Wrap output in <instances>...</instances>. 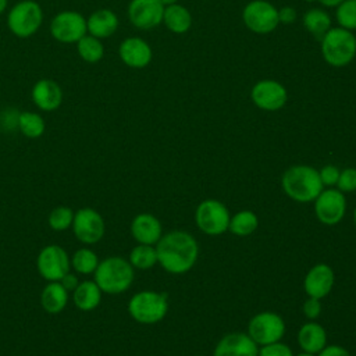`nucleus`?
<instances>
[{"instance_id": "nucleus-1", "label": "nucleus", "mask_w": 356, "mask_h": 356, "mask_svg": "<svg viewBox=\"0 0 356 356\" xmlns=\"http://www.w3.org/2000/svg\"><path fill=\"white\" fill-rule=\"evenodd\" d=\"M157 263L171 274L188 273L196 263L199 246L195 238L185 231H171L161 235L156 243Z\"/></svg>"}, {"instance_id": "nucleus-2", "label": "nucleus", "mask_w": 356, "mask_h": 356, "mask_svg": "<svg viewBox=\"0 0 356 356\" xmlns=\"http://www.w3.org/2000/svg\"><path fill=\"white\" fill-rule=\"evenodd\" d=\"M281 184L288 197L299 203L314 202V199L323 191L318 171L305 164L289 167L284 172Z\"/></svg>"}, {"instance_id": "nucleus-3", "label": "nucleus", "mask_w": 356, "mask_h": 356, "mask_svg": "<svg viewBox=\"0 0 356 356\" xmlns=\"http://www.w3.org/2000/svg\"><path fill=\"white\" fill-rule=\"evenodd\" d=\"M134 277V267L127 259L120 256H110L100 260L93 273V281L103 293L108 295L125 292L131 286Z\"/></svg>"}, {"instance_id": "nucleus-4", "label": "nucleus", "mask_w": 356, "mask_h": 356, "mask_svg": "<svg viewBox=\"0 0 356 356\" xmlns=\"http://www.w3.org/2000/svg\"><path fill=\"white\" fill-rule=\"evenodd\" d=\"M324 61L335 68L346 67L356 57V36L341 26L330 28L320 39Z\"/></svg>"}, {"instance_id": "nucleus-5", "label": "nucleus", "mask_w": 356, "mask_h": 356, "mask_svg": "<svg viewBox=\"0 0 356 356\" xmlns=\"http://www.w3.org/2000/svg\"><path fill=\"white\" fill-rule=\"evenodd\" d=\"M168 312L167 295L156 291L136 292L128 302L129 316L140 324L161 321Z\"/></svg>"}, {"instance_id": "nucleus-6", "label": "nucleus", "mask_w": 356, "mask_h": 356, "mask_svg": "<svg viewBox=\"0 0 356 356\" xmlns=\"http://www.w3.org/2000/svg\"><path fill=\"white\" fill-rule=\"evenodd\" d=\"M43 22V11L35 0H21L11 7L7 15V26L17 38L26 39L38 32Z\"/></svg>"}, {"instance_id": "nucleus-7", "label": "nucleus", "mask_w": 356, "mask_h": 356, "mask_svg": "<svg viewBox=\"0 0 356 356\" xmlns=\"http://www.w3.org/2000/svg\"><path fill=\"white\" fill-rule=\"evenodd\" d=\"M242 21L253 33H271L280 25L278 8L267 0H252L242 10Z\"/></svg>"}, {"instance_id": "nucleus-8", "label": "nucleus", "mask_w": 356, "mask_h": 356, "mask_svg": "<svg viewBox=\"0 0 356 356\" xmlns=\"http://www.w3.org/2000/svg\"><path fill=\"white\" fill-rule=\"evenodd\" d=\"M229 211L224 203L216 199H206L199 203L195 211V221L199 229L207 235H221L228 229Z\"/></svg>"}, {"instance_id": "nucleus-9", "label": "nucleus", "mask_w": 356, "mask_h": 356, "mask_svg": "<svg viewBox=\"0 0 356 356\" xmlns=\"http://www.w3.org/2000/svg\"><path fill=\"white\" fill-rule=\"evenodd\" d=\"M36 268L47 282L60 281L71 270V257L60 245H47L36 257Z\"/></svg>"}, {"instance_id": "nucleus-10", "label": "nucleus", "mask_w": 356, "mask_h": 356, "mask_svg": "<svg viewBox=\"0 0 356 356\" xmlns=\"http://www.w3.org/2000/svg\"><path fill=\"white\" fill-rule=\"evenodd\" d=\"M284 334L285 323L280 314L273 312H261L254 314L248 325V335L261 346L280 341Z\"/></svg>"}, {"instance_id": "nucleus-11", "label": "nucleus", "mask_w": 356, "mask_h": 356, "mask_svg": "<svg viewBox=\"0 0 356 356\" xmlns=\"http://www.w3.org/2000/svg\"><path fill=\"white\" fill-rule=\"evenodd\" d=\"M71 229L79 242L95 245L104 236L106 224L99 211L92 207H82L74 213Z\"/></svg>"}, {"instance_id": "nucleus-12", "label": "nucleus", "mask_w": 356, "mask_h": 356, "mask_svg": "<svg viewBox=\"0 0 356 356\" xmlns=\"http://www.w3.org/2000/svg\"><path fill=\"white\" fill-rule=\"evenodd\" d=\"M51 36L61 43H76L88 33L86 18L74 10L56 14L50 22Z\"/></svg>"}, {"instance_id": "nucleus-13", "label": "nucleus", "mask_w": 356, "mask_h": 356, "mask_svg": "<svg viewBox=\"0 0 356 356\" xmlns=\"http://www.w3.org/2000/svg\"><path fill=\"white\" fill-rule=\"evenodd\" d=\"M253 104L264 111H277L282 108L288 100L285 86L274 79H260L250 89Z\"/></svg>"}, {"instance_id": "nucleus-14", "label": "nucleus", "mask_w": 356, "mask_h": 356, "mask_svg": "<svg viewBox=\"0 0 356 356\" xmlns=\"http://www.w3.org/2000/svg\"><path fill=\"white\" fill-rule=\"evenodd\" d=\"M346 211V199L343 192L335 188L323 189L314 199V213L320 222L325 225L338 224Z\"/></svg>"}, {"instance_id": "nucleus-15", "label": "nucleus", "mask_w": 356, "mask_h": 356, "mask_svg": "<svg viewBox=\"0 0 356 356\" xmlns=\"http://www.w3.org/2000/svg\"><path fill=\"white\" fill-rule=\"evenodd\" d=\"M127 13L135 28L152 29L163 22L164 6L159 0H131Z\"/></svg>"}, {"instance_id": "nucleus-16", "label": "nucleus", "mask_w": 356, "mask_h": 356, "mask_svg": "<svg viewBox=\"0 0 356 356\" xmlns=\"http://www.w3.org/2000/svg\"><path fill=\"white\" fill-rule=\"evenodd\" d=\"M118 56L127 67L140 70L150 64L153 51L150 44L145 39L138 36H131L124 39L120 43Z\"/></svg>"}, {"instance_id": "nucleus-17", "label": "nucleus", "mask_w": 356, "mask_h": 356, "mask_svg": "<svg viewBox=\"0 0 356 356\" xmlns=\"http://www.w3.org/2000/svg\"><path fill=\"white\" fill-rule=\"evenodd\" d=\"M257 343L245 332H231L224 335L216 349L213 356H257Z\"/></svg>"}, {"instance_id": "nucleus-18", "label": "nucleus", "mask_w": 356, "mask_h": 356, "mask_svg": "<svg viewBox=\"0 0 356 356\" xmlns=\"http://www.w3.org/2000/svg\"><path fill=\"white\" fill-rule=\"evenodd\" d=\"M334 280L335 277L332 268L325 263H318L313 266L306 274L303 288L310 298L321 299L331 292Z\"/></svg>"}, {"instance_id": "nucleus-19", "label": "nucleus", "mask_w": 356, "mask_h": 356, "mask_svg": "<svg viewBox=\"0 0 356 356\" xmlns=\"http://www.w3.org/2000/svg\"><path fill=\"white\" fill-rule=\"evenodd\" d=\"M32 102L42 111H54L63 102V90L53 79H39L32 88Z\"/></svg>"}, {"instance_id": "nucleus-20", "label": "nucleus", "mask_w": 356, "mask_h": 356, "mask_svg": "<svg viewBox=\"0 0 356 356\" xmlns=\"http://www.w3.org/2000/svg\"><path fill=\"white\" fill-rule=\"evenodd\" d=\"M161 222L150 213H140L131 222V234L138 243L156 245L161 238Z\"/></svg>"}, {"instance_id": "nucleus-21", "label": "nucleus", "mask_w": 356, "mask_h": 356, "mask_svg": "<svg viewBox=\"0 0 356 356\" xmlns=\"http://www.w3.org/2000/svg\"><path fill=\"white\" fill-rule=\"evenodd\" d=\"M86 28L88 33L97 39L110 38L118 28V17L108 8H99L86 19Z\"/></svg>"}, {"instance_id": "nucleus-22", "label": "nucleus", "mask_w": 356, "mask_h": 356, "mask_svg": "<svg viewBox=\"0 0 356 356\" xmlns=\"http://www.w3.org/2000/svg\"><path fill=\"white\" fill-rule=\"evenodd\" d=\"M298 342L303 352L317 355L327 345V332L321 324L309 321L300 327Z\"/></svg>"}, {"instance_id": "nucleus-23", "label": "nucleus", "mask_w": 356, "mask_h": 356, "mask_svg": "<svg viewBox=\"0 0 356 356\" xmlns=\"http://www.w3.org/2000/svg\"><path fill=\"white\" fill-rule=\"evenodd\" d=\"M102 289L93 280H85L72 291V302L82 312L95 310L102 302Z\"/></svg>"}, {"instance_id": "nucleus-24", "label": "nucleus", "mask_w": 356, "mask_h": 356, "mask_svg": "<svg viewBox=\"0 0 356 356\" xmlns=\"http://www.w3.org/2000/svg\"><path fill=\"white\" fill-rule=\"evenodd\" d=\"M70 292L58 282H47L40 293V306L44 312L50 314H57L63 312L68 303Z\"/></svg>"}, {"instance_id": "nucleus-25", "label": "nucleus", "mask_w": 356, "mask_h": 356, "mask_svg": "<svg viewBox=\"0 0 356 356\" xmlns=\"http://www.w3.org/2000/svg\"><path fill=\"white\" fill-rule=\"evenodd\" d=\"M161 24H164L170 32L182 35L186 33L192 26V14L186 7L175 3L164 7Z\"/></svg>"}, {"instance_id": "nucleus-26", "label": "nucleus", "mask_w": 356, "mask_h": 356, "mask_svg": "<svg viewBox=\"0 0 356 356\" xmlns=\"http://www.w3.org/2000/svg\"><path fill=\"white\" fill-rule=\"evenodd\" d=\"M331 22L332 21L330 14L325 10L317 7L307 10L302 17V24L305 29L317 39H321L324 36V33L331 28Z\"/></svg>"}, {"instance_id": "nucleus-27", "label": "nucleus", "mask_w": 356, "mask_h": 356, "mask_svg": "<svg viewBox=\"0 0 356 356\" xmlns=\"http://www.w3.org/2000/svg\"><path fill=\"white\" fill-rule=\"evenodd\" d=\"M17 127L24 136L29 139L40 138L44 134L46 124L40 114L33 111H22L17 117Z\"/></svg>"}, {"instance_id": "nucleus-28", "label": "nucleus", "mask_w": 356, "mask_h": 356, "mask_svg": "<svg viewBox=\"0 0 356 356\" xmlns=\"http://www.w3.org/2000/svg\"><path fill=\"white\" fill-rule=\"evenodd\" d=\"M259 225L257 216L250 210H242L229 218L228 229L238 236H248L256 231Z\"/></svg>"}, {"instance_id": "nucleus-29", "label": "nucleus", "mask_w": 356, "mask_h": 356, "mask_svg": "<svg viewBox=\"0 0 356 356\" xmlns=\"http://www.w3.org/2000/svg\"><path fill=\"white\" fill-rule=\"evenodd\" d=\"M76 50L79 57L86 63H97L103 58L104 47L102 44V39H97L92 35H85L76 42Z\"/></svg>"}, {"instance_id": "nucleus-30", "label": "nucleus", "mask_w": 356, "mask_h": 356, "mask_svg": "<svg viewBox=\"0 0 356 356\" xmlns=\"http://www.w3.org/2000/svg\"><path fill=\"white\" fill-rule=\"evenodd\" d=\"M99 257L97 254L89 249V248H81L78 249L72 257H71V267L75 273L82 275L93 274L99 266Z\"/></svg>"}, {"instance_id": "nucleus-31", "label": "nucleus", "mask_w": 356, "mask_h": 356, "mask_svg": "<svg viewBox=\"0 0 356 356\" xmlns=\"http://www.w3.org/2000/svg\"><path fill=\"white\" fill-rule=\"evenodd\" d=\"M128 261L134 268L139 270H147L152 268L157 263V252L153 245H143L138 243L132 250L129 252Z\"/></svg>"}, {"instance_id": "nucleus-32", "label": "nucleus", "mask_w": 356, "mask_h": 356, "mask_svg": "<svg viewBox=\"0 0 356 356\" xmlns=\"http://www.w3.org/2000/svg\"><path fill=\"white\" fill-rule=\"evenodd\" d=\"M74 213L75 211H72V209L67 206H57L50 211L47 217V224L53 231L63 232L71 228L74 221Z\"/></svg>"}, {"instance_id": "nucleus-33", "label": "nucleus", "mask_w": 356, "mask_h": 356, "mask_svg": "<svg viewBox=\"0 0 356 356\" xmlns=\"http://www.w3.org/2000/svg\"><path fill=\"white\" fill-rule=\"evenodd\" d=\"M335 19L338 26L348 31L356 29V0H343L335 7Z\"/></svg>"}, {"instance_id": "nucleus-34", "label": "nucleus", "mask_w": 356, "mask_h": 356, "mask_svg": "<svg viewBox=\"0 0 356 356\" xmlns=\"http://www.w3.org/2000/svg\"><path fill=\"white\" fill-rule=\"evenodd\" d=\"M337 189L341 192H353L356 191V168L349 167L339 171V177L337 181Z\"/></svg>"}, {"instance_id": "nucleus-35", "label": "nucleus", "mask_w": 356, "mask_h": 356, "mask_svg": "<svg viewBox=\"0 0 356 356\" xmlns=\"http://www.w3.org/2000/svg\"><path fill=\"white\" fill-rule=\"evenodd\" d=\"M257 356H293V352L288 345L282 343L281 341H277L268 345H263L259 349Z\"/></svg>"}, {"instance_id": "nucleus-36", "label": "nucleus", "mask_w": 356, "mask_h": 356, "mask_svg": "<svg viewBox=\"0 0 356 356\" xmlns=\"http://www.w3.org/2000/svg\"><path fill=\"white\" fill-rule=\"evenodd\" d=\"M318 175H320V179H321V184L323 186H334L337 185V181H338V177H339V170L335 167V165H324L320 171H318Z\"/></svg>"}, {"instance_id": "nucleus-37", "label": "nucleus", "mask_w": 356, "mask_h": 356, "mask_svg": "<svg viewBox=\"0 0 356 356\" xmlns=\"http://www.w3.org/2000/svg\"><path fill=\"white\" fill-rule=\"evenodd\" d=\"M303 314L310 318V320H314L320 316L321 313V303H320V299H316V298H310L303 303Z\"/></svg>"}, {"instance_id": "nucleus-38", "label": "nucleus", "mask_w": 356, "mask_h": 356, "mask_svg": "<svg viewBox=\"0 0 356 356\" xmlns=\"http://www.w3.org/2000/svg\"><path fill=\"white\" fill-rule=\"evenodd\" d=\"M296 17H298V13L291 6H284V7L278 8V21H280V24L291 25L292 22H295Z\"/></svg>"}, {"instance_id": "nucleus-39", "label": "nucleus", "mask_w": 356, "mask_h": 356, "mask_svg": "<svg viewBox=\"0 0 356 356\" xmlns=\"http://www.w3.org/2000/svg\"><path fill=\"white\" fill-rule=\"evenodd\" d=\"M317 356H350V353L345 348H342L339 345H328V346L325 345L317 353Z\"/></svg>"}, {"instance_id": "nucleus-40", "label": "nucleus", "mask_w": 356, "mask_h": 356, "mask_svg": "<svg viewBox=\"0 0 356 356\" xmlns=\"http://www.w3.org/2000/svg\"><path fill=\"white\" fill-rule=\"evenodd\" d=\"M68 292H72L76 286H78V284H79V280H78V275L75 274V273H71V271H68L60 281H58Z\"/></svg>"}, {"instance_id": "nucleus-41", "label": "nucleus", "mask_w": 356, "mask_h": 356, "mask_svg": "<svg viewBox=\"0 0 356 356\" xmlns=\"http://www.w3.org/2000/svg\"><path fill=\"white\" fill-rule=\"evenodd\" d=\"M316 1H318L321 6H324V7H331V8H335L339 3H342L343 0H316Z\"/></svg>"}, {"instance_id": "nucleus-42", "label": "nucleus", "mask_w": 356, "mask_h": 356, "mask_svg": "<svg viewBox=\"0 0 356 356\" xmlns=\"http://www.w3.org/2000/svg\"><path fill=\"white\" fill-rule=\"evenodd\" d=\"M7 4H8V0H0V14H3L6 11Z\"/></svg>"}, {"instance_id": "nucleus-43", "label": "nucleus", "mask_w": 356, "mask_h": 356, "mask_svg": "<svg viewBox=\"0 0 356 356\" xmlns=\"http://www.w3.org/2000/svg\"><path fill=\"white\" fill-rule=\"evenodd\" d=\"M164 7H167V6H171V4H175V3H178V0H159Z\"/></svg>"}, {"instance_id": "nucleus-44", "label": "nucleus", "mask_w": 356, "mask_h": 356, "mask_svg": "<svg viewBox=\"0 0 356 356\" xmlns=\"http://www.w3.org/2000/svg\"><path fill=\"white\" fill-rule=\"evenodd\" d=\"M295 356H316L314 353H309V352H302V353H298Z\"/></svg>"}, {"instance_id": "nucleus-45", "label": "nucleus", "mask_w": 356, "mask_h": 356, "mask_svg": "<svg viewBox=\"0 0 356 356\" xmlns=\"http://www.w3.org/2000/svg\"><path fill=\"white\" fill-rule=\"evenodd\" d=\"M353 220H355V224H356V207H355V211H353Z\"/></svg>"}, {"instance_id": "nucleus-46", "label": "nucleus", "mask_w": 356, "mask_h": 356, "mask_svg": "<svg viewBox=\"0 0 356 356\" xmlns=\"http://www.w3.org/2000/svg\"><path fill=\"white\" fill-rule=\"evenodd\" d=\"M305 1H309V3H312V1H316V0H305Z\"/></svg>"}, {"instance_id": "nucleus-47", "label": "nucleus", "mask_w": 356, "mask_h": 356, "mask_svg": "<svg viewBox=\"0 0 356 356\" xmlns=\"http://www.w3.org/2000/svg\"><path fill=\"white\" fill-rule=\"evenodd\" d=\"M197 356H202V355H197Z\"/></svg>"}]
</instances>
